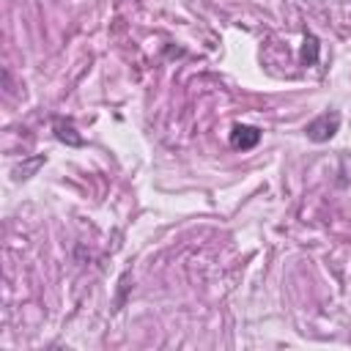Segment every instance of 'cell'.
I'll list each match as a JSON object with an SVG mask.
<instances>
[{"mask_svg":"<svg viewBox=\"0 0 351 351\" xmlns=\"http://www.w3.org/2000/svg\"><path fill=\"white\" fill-rule=\"evenodd\" d=\"M41 165H44V156H33L30 162H25V165L16 170V178H30V176H33V173H36Z\"/></svg>","mask_w":351,"mask_h":351,"instance_id":"obj_5","label":"cell"},{"mask_svg":"<svg viewBox=\"0 0 351 351\" xmlns=\"http://www.w3.org/2000/svg\"><path fill=\"white\" fill-rule=\"evenodd\" d=\"M337 129H340V112L337 110H326V112H321L318 118H313L304 126V134L313 143H326V140H332L337 134Z\"/></svg>","mask_w":351,"mask_h":351,"instance_id":"obj_1","label":"cell"},{"mask_svg":"<svg viewBox=\"0 0 351 351\" xmlns=\"http://www.w3.org/2000/svg\"><path fill=\"white\" fill-rule=\"evenodd\" d=\"M318 38L313 36V33H307L304 36V44H302V52H299V60H302V66H315V60H318Z\"/></svg>","mask_w":351,"mask_h":351,"instance_id":"obj_3","label":"cell"},{"mask_svg":"<svg viewBox=\"0 0 351 351\" xmlns=\"http://www.w3.org/2000/svg\"><path fill=\"white\" fill-rule=\"evenodd\" d=\"M55 137L60 140V143H69V145H82V137L80 134H74V126L69 123V121H55Z\"/></svg>","mask_w":351,"mask_h":351,"instance_id":"obj_4","label":"cell"},{"mask_svg":"<svg viewBox=\"0 0 351 351\" xmlns=\"http://www.w3.org/2000/svg\"><path fill=\"white\" fill-rule=\"evenodd\" d=\"M258 143H261V129L247 126V123H236V126L230 129V145H233L236 151H250V148H255Z\"/></svg>","mask_w":351,"mask_h":351,"instance_id":"obj_2","label":"cell"}]
</instances>
